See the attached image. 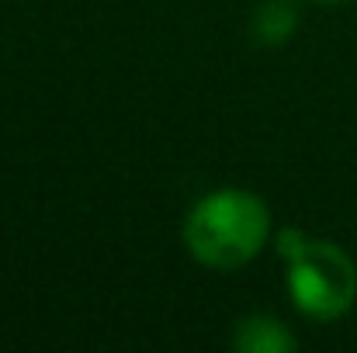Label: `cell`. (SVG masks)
I'll return each mask as SVG.
<instances>
[{
	"instance_id": "cell-1",
	"label": "cell",
	"mask_w": 357,
	"mask_h": 353,
	"mask_svg": "<svg viewBox=\"0 0 357 353\" xmlns=\"http://www.w3.org/2000/svg\"><path fill=\"white\" fill-rule=\"evenodd\" d=\"M274 215L257 191L246 187H212L184 215V249L188 256L215 274H236L250 267L274 242Z\"/></svg>"
},
{
	"instance_id": "cell-2",
	"label": "cell",
	"mask_w": 357,
	"mask_h": 353,
	"mask_svg": "<svg viewBox=\"0 0 357 353\" xmlns=\"http://www.w3.org/2000/svg\"><path fill=\"white\" fill-rule=\"evenodd\" d=\"M271 246L284 260V295L302 319L330 326L354 312L357 263L340 242L288 226Z\"/></svg>"
},
{
	"instance_id": "cell-3",
	"label": "cell",
	"mask_w": 357,
	"mask_h": 353,
	"mask_svg": "<svg viewBox=\"0 0 357 353\" xmlns=\"http://www.w3.org/2000/svg\"><path fill=\"white\" fill-rule=\"evenodd\" d=\"M236 353H295L298 336L295 329L274 312H246L239 315L229 336Z\"/></svg>"
},
{
	"instance_id": "cell-4",
	"label": "cell",
	"mask_w": 357,
	"mask_h": 353,
	"mask_svg": "<svg viewBox=\"0 0 357 353\" xmlns=\"http://www.w3.org/2000/svg\"><path fill=\"white\" fill-rule=\"evenodd\" d=\"M298 3L295 0H260L250 14V38L264 49L288 45L298 31Z\"/></svg>"
},
{
	"instance_id": "cell-5",
	"label": "cell",
	"mask_w": 357,
	"mask_h": 353,
	"mask_svg": "<svg viewBox=\"0 0 357 353\" xmlns=\"http://www.w3.org/2000/svg\"><path fill=\"white\" fill-rule=\"evenodd\" d=\"M312 3H323V7H340V3H354V0H312Z\"/></svg>"
}]
</instances>
